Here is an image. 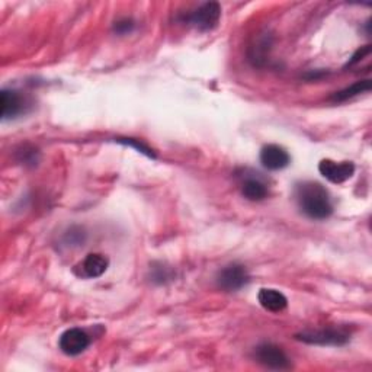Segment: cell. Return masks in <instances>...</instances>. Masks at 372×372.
Here are the masks:
<instances>
[{
    "label": "cell",
    "instance_id": "5bb4252c",
    "mask_svg": "<svg viewBox=\"0 0 372 372\" xmlns=\"http://www.w3.org/2000/svg\"><path fill=\"white\" fill-rule=\"evenodd\" d=\"M175 278V272L172 268L166 266L162 262H155L150 266V281L157 285H163L166 282H170Z\"/></svg>",
    "mask_w": 372,
    "mask_h": 372
},
{
    "label": "cell",
    "instance_id": "9a60e30c",
    "mask_svg": "<svg viewBox=\"0 0 372 372\" xmlns=\"http://www.w3.org/2000/svg\"><path fill=\"white\" fill-rule=\"evenodd\" d=\"M18 160L23 164H30V166H35L40 160V153L37 148L30 147V145H23L20 150L18 152Z\"/></svg>",
    "mask_w": 372,
    "mask_h": 372
},
{
    "label": "cell",
    "instance_id": "52a82bcc",
    "mask_svg": "<svg viewBox=\"0 0 372 372\" xmlns=\"http://www.w3.org/2000/svg\"><path fill=\"white\" fill-rule=\"evenodd\" d=\"M89 344H90L89 335L79 328L66 330L59 339L60 349L67 356H78L83 354L89 348Z\"/></svg>",
    "mask_w": 372,
    "mask_h": 372
},
{
    "label": "cell",
    "instance_id": "30bf717a",
    "mask_svg": "<svg viewBox=\"0 0 372 372\" xmlns=\"http://www.w3.org/2000/svg\"><path fill=\"white\" fill-rule=\"evenodd\" d=\"M25 112V99L13 89L2 90V118L13 119Z\"/></svg>",
    "mask_w": 372,
    "mask_h": 372
},
{
    "label": "cell",
    "instance_id": "2e32d148",
    "mask_svg": "<svg viewBox=\"0 0 372 372\" xmlns=\"http://www.w3.org/2000/svg\"><path fill=\"white\" fill-rule=\"evenodd\" d=\"M118 143L121 144H126V145H130V147H134L136 150H138L140 153L145 155L147 157H156V155L153 153L152 148H148L145 144H143L140 140H136V138H116Z\"/></svg>",
    "mask_w": 372,
    "mask_h": 372
},
{
    "label": "cell",
    "instance_id": "3957f363",
    "mask_svg": "<svg viewBox=\"0 0 372 372\" xmlns=\"http://www.w3.org/2000/svg\"><path fill=\"white\" fill-rule=\"evenodd\" d=\"M251 275L247 272L246 266L240 263H230L222 268L217 275V285L222 291L236 292L241 289L244 285L249 284Z\"/></svg>",
    "mask_w": 372,
    "mask_h": 372
},
{
    "label": "cell",
    "instance_id": "4fadbf2b",
    "mask_svg": "<svg viewBox=\"0 0 372 372\" xmlns=\"http://www.w3.org/2000/svg\"><path fill=\"white\" fill-rule=\"evenodd\" d=\"M372 88L371 85V80L369 79H365V80H358L355 82L354 85L344 88L336 93H333L332 96V101L335 102H344V101H349V99L358 96V95H362V93H366L369 92Z\"/></svg>",
    "mask_w": 372,
    "mask_h": 372
},
{
    "label": "cell",
    "instance_id": "5b68a950",
    "mask_svg": "<svg viewBox=\"0 0 372 372\" xmlns=\"http://www.w3.org/2000/svg\"><path fill=\"white\" fill-rule=\"evenodd\" d=\"M221 18V6L217 2H207L188 16V22L198 31H211L217 28Z\"/></svg>",
    "mask_w": 372,
    "mask_h": 372
},
{
    "label": "cell",
    "instance_id": "ba28073f",
    "mask_svg": "<svg viewBox=\"0 0 372 372\" xmlns=\"http://www.w3.org/2000/svg\"><path fill=\"white\" fill-rule=\"evenodd\" d=\"M318 172L332 184H343L354 176L355 164L352 162H335L325 159L320 162Z\"/></svg>",
    "mask_w": 372,
    "mask_h": 372
},
{
    "label": "cell",
    "instance_id": "ac0fdd59",
    "mask_svg": "<svg viewBox=\"0 0 372 372\" xmlns=\"http://www.w3.org/2000/svg\"><path fill=\"white\" fill-rule=\"evenodd\" d=\"M371 53V45H365V47H362V48H359L358 49V52L354 54V57L349 60V63L348 64H346V67H349V66H354V64H356V63H359L365 56H368Z\"/></svg>",
    "mask_w": 372,
    "mask_h": 372
},
{
    "label": "cell",
    "instance_id": "8fae6325",
    "mask_svg": "<svg viewBox=\"0 0 372 372\" xmlns=\"http://www.w3.org/2000/svg\"><path fill=\"white\" fill-rule=\"evenodd\" d=\"M259 304L270 313H281L288 307L287 296L274 288H262L258 294Z\"/></svg>",
    "mask_w": 372,
    "mask_h": 372
},
{
    "label": "cell",
    "instance_id": "9c48e42d",
    "mask_svg": "<svg viewBox=\"0 0 372 372\" xmlns=\"http://www.w3.org/2000/svg\"><path fill=\"white\" fill-rule=\"evenodd\" d=\"M260 163L268 170H282L291 163V157L284 147L268 144L260 150Z\"/></svg>",
    "mask_w": 372,
    "mask_h": 372
},
{
    "label": "cell",
    "instance_id": "8992f818",
    "mask_svg": "<svg viewBox=\"0 0 372 372\" xmlns=\"http://www.w3.org/2000/svg\"><path fill=\"white\" fill-rule=\"evenodd\" d=\"M109 259L101 253H90L73 268V274L80 280H95L108 270Z\"/></svg>",
    "mask_w": 372,
    "mask_h": 372
},
{
    "label": "cell",
    "instance_id": "6da1fadb",
    "mask_svg": "<svg viewBox=\"0 0 372 372\" xmlns=\"http://www.w3.org/2000/svg\"><path fill=\"white\" fill-rule=\"evenodd\" d=\"M295 198L301 211L313 220H326L333 212L328 189L318 182H303L295 188Z\"/></svg>",
    "mask_w": 372,
    "mask_h": 372
},
{
    "label": "cell",
    "instance_id": "e0dca14e",
    "mask_svg": "<svg viewBox=\"0 0 372 372\" xmlns=\"http://www.w3.org/2000/svg\"><path fill=\"white\" fill-rule=\"evenodd\" d=\"M133 30H134V22H133V19H128V18L121 19V20L115 22V25H114V31L119 35H126V34L131 32Z\"/></svg>",
    "mask_w": 372,
    "mask_h": 372
},
{
    "label": "cell",
    "instance_id": "277c9868",
    "mask_svg": "<svg viewBox=\"0 0 372 372\" xmlns=\"http://www.w3.org/2000/svg\"><path fill=\"white\" fill-rule=\"evenodd\" d=\"M296 340H301L308 344H320V346H343L349 342L351 335L343 329H321L314 332H303L295 335Z\"/></svg>",
    "mask_w": 372,
    "mask_h": 372
},
{
    "label": "cell",
    "instance_id": "7a4b0ae2",
    "mask_svg": "<svg viewBox=\"0 0 372 372\" xmlns=\"http://www.w3.org/2000/svg\"><path fill=\"white\" fill-rule=\"evenodd\" d=\"M255 359L258 364L263 365L265 368L269 369H289L291 368V359L288 355L284 352L281 346L275 343H260L255 348Z\"/></svg>",
    "mask_w": 372,
    "mask_h": 372
},
{
    "label": "cell",
    "instance_id": "7c38bea8",
    "mask_svg": "<svg viewBox=\"0 0 372 372\" xmlns=\"http://www.w3.org/2000/svg\"><path fill=\"white\" fill-rule=\"evenodd\" d=\"M241 193L249 201H262L268 196V186L258 178H246L241 184Z\"/></svg>",
    "mask_w": 372,
    "mask_h": 372
}]
</instances>
